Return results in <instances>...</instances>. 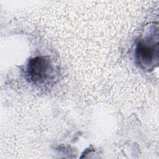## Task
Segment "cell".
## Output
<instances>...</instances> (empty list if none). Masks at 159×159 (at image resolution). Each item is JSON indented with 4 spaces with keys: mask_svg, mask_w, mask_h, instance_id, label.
Instances as JSON below:
<instances>
[{
    "mask_svg": "<svg viewBox=\"0 0 159 159\" xmlns=\"http://www.w3.org/2000/svg\"><path fill=\"white\" fill-rule=\"evenodd\" d=\"M52 71V66L48 59L43 57H37L29 60L27 75L32 82L40 84L50 78Z\"/></svg>",
    "mask_w": 159,
    "mask_h": 159,
    "instance_id": "obj_1",
    "label": "cell"
},
{
    "mask_svg": "<svg viewBox=\"0 0 159 159\" xmlns=\"http://www.w3.org/2000/svg\"><path fill=\"white\" fill-rule=\"evenodd\" d=\"M158 42L152 41H140L136 48L135 54L137 61L143 68H149L158 61Z\"/></svg>",
    "mask_w": 159,
    "mask_h": 159,
    "instance_id": "obj_2",
    "label": "cell"
}]
</instances>
